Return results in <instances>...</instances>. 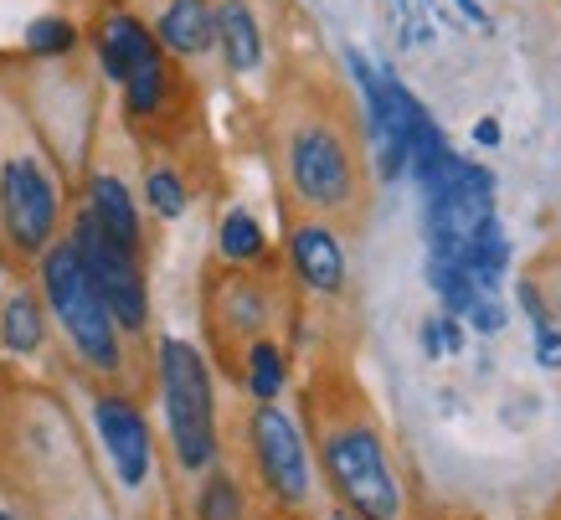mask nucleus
Wrapping results in <instances>:
<instances>
[{
	"instance_id": "1",
	"label": "nucleus",
	"mask_w": 561,
	"mask_h": 520,
	"mask_svg": "<svg viewBox=\"0 0 561 520\" xmlns=\"http://www.w3.org/2000/svg\"><path fill=\"white\" fill-rule=\"evenodd\" d=\"M42 284H47L51 315L62 319V330H68L72 346L83 351L88 366H103V371L119 366L114 315H108V304L99 299V289L88 279L83 258L72 252V242H57V248L42 252Z\"/></svg>"
},
{
	"instance_id": "2",
	"label": "nucleus",
	"mask_w": 561,
	"mask_h": 520,
	"mask_svg": "<svg viewBox=\"0 0 561 520\" xmlns=\"http://www.w3.org/2000/svg\"><path fill=\"white\" fill-rule=\"evenodd\" d=\"M160 392H165L175 459L186 470H206L217 459V407H211L206 361L191 351L186 340H165L160 346Z\"/></svg>"
},
{
	"instance_id": "3",
	"label": "nucleus",
	"mask_w": 561,
	"mask_h": 520,
	"mask_svg": "<svg viewBox=\"0 0 561 520\" xmlns=\"http://www.w3.org/2000/svg\"><path fill=\"white\" fill-rule=\"evenodd\" d=\"M68 242H72V252L83 258L88 279H93V289H99V299L108 304L114 325H124V330H145L150 299H145V279H139V269H135V252L103 233L99 222H93V212H83V217L72 222Z\"/></svg>"
},
{
	"instance_id": "4",
	"label": "nucleus",
	"mask_w": 561,
	"mask_h": 520,
	"mask_svg": "<svg viewBox=\"0 0 561 520\" xmlns=\"http://www.w3.org/2000/svg\"><path fill=\"white\" fill-rule=\"evenodd\" d=\"M324 464H330V479L345 500L356 505L366 520H397L402 516V495H397V479H391L387 459H381V443L366 428H351V433H335L324 443Z\"/></svg>"
},
{
	"instance_id": "5",
	"label": "nucleus",
	"mask_w": 561,
	"mask_h": 520,
	"mask_svg": "<svg viewBox=\"0 0 561 520\" xmlns=\"http://www.w3.org/2000/svg\"><path fill=\"white\" fill-rule=\"evenodd\" d=\"M0 222L21 252H47L57 222V185L32 155H11L0 166Z\"/></svg>"
},
{
	"instance_id": "6",
	"label": "nucleus",
	"mask_w": 561,
	"mask_h": 520,
	"mask_svg": "<svg viewBox=\"0 0 561 520\" xmlns=\"http://www.w3.org/2000/svg\"><path fill=\"white\" fill-rule=\"evenodd\" d=\"M289 176H294V191H299L309 206L351 202V155H345L341 135L324 129V124H309V129L294 135Z\"/></svg>"
},
{
	"instance_id": "7",
	"label": "nucleus",
	"mask_w": 561,
	"mask_h": 520,
	"mask_svg": "<svg viewBox=\"0 0 561 520\" xmlns=\"http://www.w3.org/2000/svg\"><path fill=\"white\" fill-rule=\"evenodd\" d=\"M253 449H257V470L273 485L278 500H305L309 495V459L305 443H299V428H294L273 403H257L253 412Z\"/></svg>"
},
{
	"instance_id": "8",
	"label": "nucleus",
	"mask_w": 561,
	"mask_h": 520,
	"mask_svg": "<svg viewBox=\"0 0 561 520\" xmlns=\"http://www.w3.org/2000/svg\"><path fill=\"white\" fill-rule=\"evenodd\" d=\"M93 422H99V438H103V449H108V459H114L119 479L129 489H139L145 474H150V428H145V418L124 397H99Z\"/></svg>"
},
{
	"instance_id": "9",
	"label": "nucleus",
	"mask_w": 561,
	"mask_h": 520,
	"mask_svg": "<svg viewBox=\"0 0 561 520\" xmlns=\"http://www.w3.org/2000/svg\"><path fill=\"white\" fill-rule=\"evenodd\" d=\"M289 252H294V269L305 279L314 294H335L345 284V252H341V237L330 227H294L289 237Z\"/></svg>"
},
{
	"instance_id": "10",
	"label": "nucleus",
	"mask_w": 561,
	"mask_h": 520,
	"mask_svg": "<svg viewBox=\"0 0 561 520\" xmlns=\"http://www.w3.org/2000/svg\"><path fill=\"white\" fill-rule=\"evenodd\" d=\"M154 36H160L171 52L196 57V52H206L211 42H217V16H211V5H206V0H171V5L160 11Z\"/></svg>"
},
{
	"instance_id": "11",
	"label": "nucleus",
	"mask_w": 561,
	"mask_h": 520,
	"mask_svg": "<svg viewBox=\"0 0 561 520\" xmlns=\"http://www.w3.org/2000/svg\"><path fill=\"white\" fill-rule=\"evenodd\" d=\"M99 57H103V72H108L114 83H124L139 63L160 57V47H154V36L145 32L135 16H114L108 26H103V36H99Z\"/></svg>"
},
{
	"instance_id": "12",
	"label": "nucleus",
	"mask_w": 561,
	"mask_h": 520,
	"mask_svg": "<svg viewBox=\"0 0 561 520\" xmlns=\"http://www.w3.org/2000/svg\"><path fill=\"white\" fill-rule=\"evenodd\" d=\"M217 42L232 72H253L263 63V32H257V16L248 11V0H227L217 11Z\"/></svg>"
},
{
	"instance_id": "13",
	"label": "nucleus",
	"mask_w": 561,
	"mask_h": 520,
	"mask_svg": "<svg viewBox=\"0 0 561 520\" xmlns=\"http://www.w3.org/2000/svg\"><path fill=\"white\" fill-rule=\"evenodd\" d=\"M88 202H93V206H88V212H93V222H99L114 242H124L129 252L139 248V212H135V196L124 191V181H114V176H93V185H88Z\"/></svg>"
},
{
	"instance_id": "14",
	"label": "nucleus",
	"mask_w": 561,
	"mask_h": 520,
	"mask_svg": "<svg viewBox=\"0 0 561 520\" xmlns=\"http://www.w3.org/2000/svg\"><path fill=\"white\" fill-rule=\"evenodd\" d=\"M0 340L16 355H32L42 346V309H36L32 294H11L0 304Z\"/></svg>"
},
{
	"instance_id": "15",
	"label": "nucleus",
	"mask_w": 561,
	"mask_h": 520,
	"mask_svg": "<svg viewBox=\"0 0 561 520\" xmlns=\"http://www.w3.org/2000/svg\"><path fill=\"white\" fill-rule=\"evenodd\" d=\"M217 248H221V258H232V263H248V258H257V252H263V227H257L253 212L232 206V212L221 217Z\"/></svg>"
},
{
	"instance_id": "16",
	"label": "nucleus",
	"mask_w": 561,
	"mask_h": 520,
	"mask_svg": "<svg viewBox=\"0 0 561 520\" xmlns=\"http://www.w3.org/2000/svg\"><path fill=\"white\" fill-rule=\"evenodd\" d=\"M124 99H129V114H139V118L160 109V99H165V68H160V57L139 63V68L124 78Z\"/></svg>"
},
{
	"instance_id": "17",
	"label": "nucleus",
	"mask_w": 561,
	"mask_h": 520,
	"mask_svg": "<svg viewBox=\"0 0 561 520\" xmlns=\"http://www.w3.org/2000/svg\"><path fill=\"white\" fill-rule=\"evenodd\" d=\"M248 386H253L257 403L278 397V386H284V355H278V346H268V340L253 346V355H248Z\"/></svg>"
},
{
	"instance_id": "18",
	"label": "nucleus",
	"mask_w": 561,
	"mask_h": 520,
	"mask_svg": "<svg viewBox=\"0 0 561 520\" xmlns=\"http://www.w3.org/2000/svg\"><path fill=\"white\" fill-rule=\"evenodd\" d=\"M423 351L427 361H443V355H459L463 351V319L459 315H427L423 319Z\"/></svg>"
},
{
	"instance_id": "19",
	"label": "nucleus",
	"mask_w": 561,
	"mask_h": 520,
	"mask_svg": "<svg viewBox=\"0 0 561 520\" xmlns=\"http://www.w3.org/2000/svg\"><path fill=\"white\" fill-rule=\"evenodd\" d=\"M72 42H78V32H72V21H62V16H42L26 26V47H32L36 57H57V52H68Z\"/></svg>"
},
{
	"instance_id": "20",
	"label": "nucleus",
	"mask_w": 561,
	"mask_h": 520,
	"mask_svg": "<svg viewBox=\"0 0 561 520\" xmlns=\"http://www.w3.org/2000/svg\"><path fill=\"white\" fill-rule=\"evenodd\" d=\"M196 516L202 520H238L242 516V500H238V485L232 479H206L202 485V500H196Z\"/></svg>"
},
{
	"instance_id": "21",
	"label": "nucleus",
	"mask_w": 561,
	"mask_h": 520,
	"mask_svg": "<svg viewBox=\"0 0 561 520\" xmlns=\"http://www.w3.org/2000/svg\"><path fill=\"white\" fill-rule=\"evenodd\" d=\"M145 196H150V206L160 217H171V222L186 212V185H181V176H171V170H154L150 181H145Z\"/></svg>"
},
{
	"instance_id": "22",
	"label": "nucleus",
	"mask_w": 561,
	"mask_h": 520,
	"mask_svg": "<svg viewBox=\"0 0 561 520\" xmlns=\"http://www.w3.org/2000/svg\"><path fill=\"white\" fill-rule=\"evenodd\" d=\"M530 330H536V361H541L546 371H561V330L551 325V315L530 319Z\"/></svg>"
},
{
	"instance_id": "23",
	"label": "nucleus",
	"mask_w": 561,
	"mask_h": 520,
	"mask_svg": "<svg viewBox=\"0 0 561 520\" xmlns=\"http://www.w3.org/2000/svg\"><path fill=\"white\" fill-rule=\"evenodd\" d=\"M427 5H433V11H454V16L469 21L479 36H494V16L479 5V0H427Z\"/></svg>"
},
{
	"instance_id": "24",
	"label": "nucleus",
	"mask_w": 561,
	"mask_h": 520,
	"mask_svg": "<svg viewBox=\"0 0 561 520\" xmlns=\"http://www.w3.org/2000/svg\"><path fill=\"white\" fill-rule=\"evenodd\" d=\"M474 139L484 145V150H494V145H500V124H494V118H479V124H474Z\"/></svg>"
},
{
	"instance_id": "25",
	"label": "nucleus",
	"mask_w": 561,
	"mask_h": 520,
	"mask_svg": "<svg viewBox=\"0 0 561 520\" xmlns=\"http://www.w3.org/2000/svg\"><path fill=\"white\" fill-rule=\"evenodd\" d=\"M330 520H351V516H330Z\"/></svg>"
},
{
	"instance_id": "26",
	"label": "nucleus",
	"mask_w": 561,
	"mask_h": 520,
	"mask_svg": "<svg viewBox=\"0 0 561 520\" xmlns=\"http://www.w3.org/2000/svg\"><path fill=\"white\" fill-rule=\"evenodd\" d=\"M0 520H11V516H5V510H0Z\"/></svg>"
}]
</instances>
